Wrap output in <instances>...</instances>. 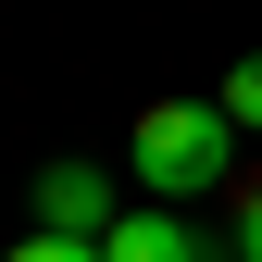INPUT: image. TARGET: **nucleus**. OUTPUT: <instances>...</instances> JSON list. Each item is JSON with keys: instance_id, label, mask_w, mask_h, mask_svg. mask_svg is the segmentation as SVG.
Listing matches in <instances>:
<instances>
[{"instance_id": "1", "label": "nucleus", "mask_w": 262, "mask_h": 262, "mask_svg": "<svg viewBox=\"0 0 262 262\" xmlns=\"http://www.w3.org/2000/svg\"><path fill=\"white\" fill-rule=\"evenodd\" d=\"M237 175V125L212 100H150L138 113V187L150 200H200V187Z\"/></svg>"}, {"instance_id": "2", "label": "nucleus", "mask_w": 262, "mask_h": 262, "mask_svg": "<svg viewBox=\"0 0 262 262\" xmlns=\"http://www.w3.org/2000/svg\"><path fill=\"white\" fill-rule=\"evenodd\" d=\"M38 225L100 250L113 225H125V200H113V175H100V162H38Z\"/></svg>"}, {"instance_id": "3", "label": "nucleus", "mask_w": 262, "mask_h": 262, "mask_svg": "<svg viewBox=\"0 0 262 262\" xmlns=\"http://www.w3.org/2000/svg\"><path fill=\"white\" fill-rule=\"evenodd\" d=\"M100 262H237V250H212L187 212H125L113 237H100Z\"/></svg>"}, {"instance_id": "4", "label": "nucleus", "mask_w": 262, "mask_h": 262, "mask_svg": "<svg viewBox=\"0 0 262 262\" xmlns=\"http://www.w3.org/2000/svg\"><path fill=\"white\" fill-rule=\"evenodd\" d=\"M212 113L237 125V138H262V50H237V75L212 88Z\"/></svg>"}, {"instance_id": "5", "label": "nucleus", "mask_w": 262, "mask_h": 262, "mask_svg": "<svg viewBox=\"0 0 262 262\" xmlns=\"http://www.w3.org/2000/svg\"><path fill=\"white\" fill-rule=\"evenodd\" d=\"M237 262H262V162L237 175Z\"/></svg>"}, {"instance_id": "6", "label": "nucleus", "mask_w": 262, "mask_h": 262, "mask_svg": "<svg viewBox=\"0 0 262 262\" xmlns=\"http://www.w3.org/2000/svg\"><path fill=\"white\" fill-rule=\"evenodd\" d=\"M13 262H100V250H88V237H50V225H38V237H25Z\"/></svg>"}]
</instances>
